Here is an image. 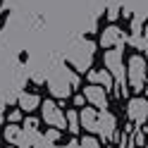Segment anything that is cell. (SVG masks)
<instances>
[{"instance_id":"cell-1","label":"cell","mask_w":148,"mask_h":148,"mask_svg":"<svg viewBox=\"0 0 148 148\" xmlns=\"http://www.w3.org/2000/svg\"><path fill=\"white\" fill-rule=\"evenodd\" d=\"M77 86H79V77L72 69L58 67L48 77V88H50V93L55 98H69L72 96V88H77Z\"/></svg>"},{"instance_id":"cell-2","label":"cell","mask_w":148,"mask_h":148,"mask_svg":"<svg viewBox=\"0 0 148 148\" xmlns=\"http://www.w3.org/2000/svg\"><path fill=\"white\" fill-rule=\"evenodd\" d=\"M105 67L110 69V77L117 84V93L119 96H127V67L122 62V48H115V50H108L105 53Z\"/></svg>"},{"instance_id":"cell-3","label":"cell","mask_w":148,"mask_h":148,"mask_svg":"<svg viewBox=\"0 0 148 148\" xmlns=\"http://www.w3.org/2000/svg\"><path fill=\"white\" fill-rule=\"evenodd\" d=\"M93 48H96V45L91 43V41L77 43V45L67 53V62H69L77 72H88V69H91V62H93Z\"/></svg>"},{"instance_id":"cell-4","label":"cell","mask_w":148,"mask_h":148,"mask_svg":"<svg viewBox=\"0 0 148 148\" xmlns=\"http://www.w3.org/2000/svg\"><path fill=\"white\" fill-rule=\"evenodd\" d=\"M146 74H148V62L141 55H134V58L129 60V67H127V81H129V86H132V91L141 93L146 88Z\"/></svg>"},{"instance_id":"cell-5","label":"cell","mask_w":148,"mask_h":148,"mask_svg":"<svg viewBox=\"0 0 148 148\" xmlns=\"http://www.w3.org/2000/svg\"><path fill=\"white\" fill-rule=\"evenodd\" d=\"M41 112H43V119H45V124H50L53 129L62 132V129L67 127V119H64L62 110L58 108V103H53V100H45V103H41Z\"/></svg>"},{"instance_id":"cell-6","label":"cell","mask_w":148,"mask_h":148,"mask_svg":"<svg viewBox=\"0 0 148 148\" xmlns=\"http://www.w3.org/2000/svg\"><path fill=\"white\" fill-rule=\"evenodd\" d=\"M127 115H129V119H132L134 124L141 127L146 119H148V100L141 98V96L132 98V100H129V105H127Z\"/></svg>"},{"instance_id":"cell-7","label":"cell","mask_w":148,"mask_h":148,"mask_svg":"<svg viewBox=\"0 0 148 148\" xmlns=\"http://www.w3.org/2000/svg\"><path fill=\"white\" fill-rule=\"evenodd\" d=\"M84 98H86L96 110H105V108H108V93H105V88L98 86V84H88V86L84 88Z\"/></svg>"},{"instance_id":"cell-8","label":"cell","mask_w":148,"mask_h":148,"mask_svg":"<svg viewBox=\"0 0 148 148\" xmlns=\"http://www.w3.org/2000/svg\"><path fill=\"white\" fill-rule=\"evenodd\" d=\"M98 134L103 136V141H110L115 136V117L108 110H98Z\"/></svg>"},{"instance_id":"cell-9","label":"cell","mask_w":148,"mask_h":148,"mask_svg":"<svg viewBox=\"0 0 148 148\" xmlns=\"http://www.w3.org/2000/svg\"><path fill=\"white\" fill-rule=\"evenodd\" d=\"M122 43H124V36H122V31L117 29V26H108V29L100 34V45L103 48H122Z\"/></svg>"},{"instance_id":"cell-10","label":"cell","mask_w":148,"mask_h":148,"mask_svg":"<svg viewBox=\"0 0 148 148\" xmlns=\"http://www.w3.org/2000/svg\"><path fill=\"white\" fill-rule=\"evenodd\" d=\"M79 124L86 129V132L98 134V110L96 108H84L79 112Z\"/></svg>"},{"instance_id":"cell-11","label":"cell","mask_w":148,"mask_h":148,"mask_svg":"<svg viewBox=\"0 0 148 148\" xmlns=\"http://www.w3.org/2000/svg\"><path fill=\"white\" fill-rule=\"evenodd\" d=\"M88 81H91V84H100L105 91L115 86V81H112V77H110V72H105V69H103V72H88Z\"/></svg>"},{"instance_id":"cell-12","label":"cell","mask_w":148,"mask_h":148,"mask_svg":"<svg viewBox=\"0 0 148 148\" xmlns=\"http://www.w3.org/2000/svg\"><path fill=\"white\" fill-rule=\"evenodd\" d=\"M41 105V98L36 93H22L19 96V110L22 112H31V110H36Z\"/></svg>"},{"instance_id":"cell-13","label":"cell","mask_w":148,"mask_h":148,"mask_svg":"<svg viewBox=\"0 0 148 148\" xmlns=\"http://www.w3.org/2000/svg\"><path fill=\"white\" fill-rule=\"evenodd\" d=\"M64 119H67V129L72 134H79V129H81V124H79V112L77 110H69L67 115H64Z\"/></svg>"},{"instance_id":"cell-14","label":"cell","mask_w":148,"mask_h":148,"mask_svg":"<svg viewBox=\"0 0 148 148\" xmlns=\"http://www.w3.org/2000/svg\"><path fill=\"white\" fill-rule=\"evenodd\" d=\"M19 134H22V127H17V124H7V127H5V138H7L10 143H17Z\"/></svg>"},{"instance_id":"cell-15","label":"cell","mask_w":148,"mask_h":148,"mask_svg":"<svg viewBox=\"0 0 148 148\" xmlns=\"http://www.w3.org/2000/svg\"><path fill=\"white\" fill-rule=\"evenodd\" d=\"M58 138H60V132H58V129H48V132H45V136L41 138V141H43L45 146H50V143L58 141Z\"/></svg>"},{"instance_id":"cell-16","label":"cell","mask_w":148,"mask_h":148,"mask_svg":"<svg viewBox=\"0 0 148 148\" xmlns=\"http://www.w3.org/2000/svg\"><path fill=\"white\" fill-rule=\"evenodd\" d=\"M79 148H100L96 138H91V136H84V141L79 143Z\"/></svg>"},{"instance_id":"cell-17","label":"cell","mask_w":148,"mask_h":148,"mask_svg":"<svg viewBox=\"0 0 148 148\" xmlns=\"http://www.w3.org/2000/svg\"><path fill=\"white\" fill-rule=\"evenodd\" d=\"M136 48H141V50L148 55V24H146V29H143V38L138 41V45H136Z\"/></svg>"},{"instance_id":"cell-18","label":"cell","mask_w":148,"mask_h":148,"mask_svg":"<svg viewBox=\"0 0 148 148\" xmlns=\"http://www.w3.org/2000/svg\"><path fill=\"white\" fill-rule=\"evenodd\" d=\"M117 17H119V10H117V7L112 5V7H110V10H108V19H110V22H115Z\"/></svg>"},{"instance_id":"cell-19","label":"cell","mask_w":148,"mask_h":148,"mask_svg":"<svg viewBox=\"0 0 148 148\" xmlns=\"http://www.w3.org/2000/svg\"><path fill=\"white\" fill-rule=\"evenodd\" d=\"M22 119V110H14V112H10V124H17Z\"/></svg>"},{"instance_id":"cell-20","label":"cell","mask_w":148,"mask_h":148,"mask_svg":"<svg viewBox=\"0 0 148 148\" xmlns=\"http://www.w3.org/2000/svg\"><path fill=\"white\" fill-rule=\"evenodd\" d=\"M74 105H84V96H74Z\"/></svg>"},{"instance_id":"cell-21","label":"cell","mask_w":148,"mask_h":148,"mask_svg":"<svg viewBox=\"0 0 148 148\" xmlns=\"http://www.w3.org/2000/svg\"><path fill=\"white\" fill-rule=\"evenodd\" d=\"M7 148H14V146H7Z\"/></svg>"}]
</instances>
